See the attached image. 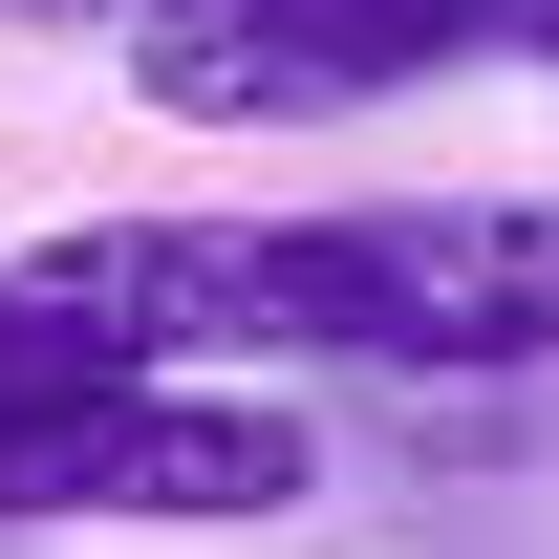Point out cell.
I'll return each instance as SVG.
<instances>
[{
    "label": "cell",
    "mask_w": 559,
    "mask_h": 559,
    "mask_svg": "<svg viewBox=\"0 0 559 559\" xmlns=\"http://www.w3.org/2000/svg\"><path fill=\"white\" fill-rule=\"evenodd\" d=\"M452 66H559V0H194L130 44V86L173 130H345Z\"/></svg>",
    "instance_id": "obj_1"
},
{
    "label": "cell",
    "mask_w": 559,
    "mask_h": 559,
    "mask_svg": "<svg viewBox=\"0 0 559 559\" xmlns=\"http://www.w3.org/2000/svg\"><path fill=\"white\" fill-rule=\"evenodd\" d=\"M323 495V430L237 388V366H108L86 409H44L0 452V516H173V538H237V516H301Z\"/></svg>",
    "instance_id": "obj_2"
},
{
    "label": "cell",
    "mask_w": 559,
    "mask_h": 559,
    "mask_svg": "<svg viewBox=\"0 0 559 559\" xmlns=\"http://www.w3.org/2000/svg\"><path fill=\"white\" fill-rule=\"evenodd\" d=\"M366 259H388V366L409 388L559 366V194H366Z\"/></svg>",
    "instance_id": "obj_3"
},
{
    "label": "cell",
    "mask_w": 559,
    "mask_h": 559,
    "mask_svg": "<svg viewBox=\"0 0 559 559\" xmlns=\"http://www.w3.org/2000/svg\"><path fill=\"white\" fill-rule=\"evenodd\" d=\"M108 366H151V345H130V323H108V301H66V280H44V259H0V452H22V430H44V409H86Z\"/></svg>",
    "instance_id": "obj_4"
},
{
    "label": "cell",
    "mask_w": 559,
    "mask_h": 559,
    "mask_svg": "<svg viewBox=\"0 0 559 559\" xmlns=\"http://www.w3.org/2000/svg\"><path fill=\"white\" fill-rule=\"evenodd\" d=\"M0 22H66V44H151V22H194V0H0Z\"/></svg>",
    "instance_id": "obj_5"
}]
</instances>
